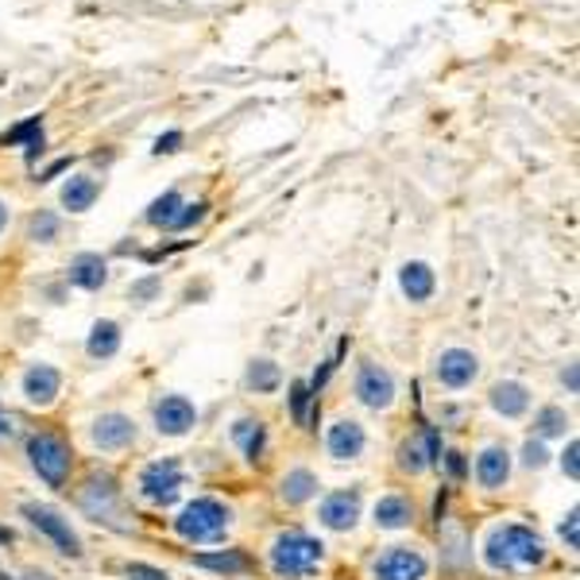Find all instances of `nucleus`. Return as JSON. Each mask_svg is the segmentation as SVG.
Returning <instances> with one entry per match:
<instances>
[{"label": "nucleus", "mask_w": 580, "mask_h": 580, "mask_svg": "<svg viewBox=\"0 0 580 580\" xmlns=\"http://www.w3.org/2000/svg\"><path fill=\"white\" fill-rule=\"evenodd\" d=\"M322 557H325V546L317 537L290 530V534H282L279 542H275L271 569L279 572V577H310V572L322 565Z\"/></svg>", "instance_id": "nucleus-2"}, {"label": "nucleus", "mask_w": 580, "mask_h": 580, "mask_svg": "<svg viewBox=\"0 0 580 580\" xmlns=\"http://www.w3.org/2000/svg\"><path fill=\"white\" fill-rule=\"evenodd\" d=\"M94 442L101 445V449H124V445L136 442V426H132V419H124V414H105L94 426Z\"/></svg>", "instance_id": "nucleus-12"}, {"label": "nucleus", "mask_w": 580, "mask_h": 580, "mask_svg": "<svg viewBox=\"0 0 580 580\" xmlns=\"http://www.w3.org/2000/svg\"><path fill=\"white\" fill-rule=\"evenodd\" d=\"M24 515H27V519L35 522V527L44 530L47 537H55V546H59L62 554H70V557H77V554H82V542H77V534H74V530H70V527H67V522L59 519V515L51 511V507L27 504V507H24Z\"/></svg>", "instance_id": "nucleus-6"}, {"label": "nucleus", "mask_w": 580, "mask_h": 580, "mask_svg": "<svg viewBox=\"0 0 580 580\" xmlns=\"http://www.w3.org/2000/svg\"><path fill=\"white\" fill-rule=\"evenodd\" d=\"M120 349V325L117 322H97L89 334V357H112Z\"/></svg>", "instance_id": "nucleus-23"}, {"label": "nucleus", "mask_w": 580, "mask_h": 580, "mask_svg": "<svg viewBox=\"0 0 580 580\" xmlns=\"http://www.w3.org/2000/svg\"><path fill=\"white\" fill-rule=\"evenodd\" d=\"M174 530L186 542H217L229 530V511L217 499H194V504L182 507V515L174 519Z\"/></svg>", "instance_id": "nucleus-3"}, {"label": "nucleus", "mask_w": 580, "mask_h": 580, "mask_svg": "<svg viewBox=\"0 0 580 580\" xmlns=\"http://www.w3.org/2000/svg\"><path fill=\"white\" fill-rule=\"evenodd\" d=\"M314 492H317L314 472L294 469V472H287V476H282V499H287V504H302V499H310Z\"/></svg>", "instance_id": "nucleus-22"}, {"label": "nucleus", "mask_w": 580, "mask_h": 580, "mask_svg": "<svg viewBox=\"0 0 580 580\" xmlns=\"http://www.w3.org/2000/svg\"><path fill=\"white\" fill-rule=\"evenodd\" d=\"M360 519V495L357 492H337L322 504V522L329 530H352Z\"/></svg>", "instance_id": "nucleus-11"}, {"label": "nucleus", "mask_w": 580, "mask_h": 580, "mask_svg": "<svg viewBox=\"0 0 580 580\" xmlns=\"http://www.w3.org/2000/svg\"><path fill=\"white\" fill-rule=\"evenodd\" d=\"M24 140H32V144H27V155L44 152V120H39V117L24 120V124H20V129H12L9 136L0 140V144L9 147V144H24Z\"/></svg>", "instance_id": "nucleus-24"}, {"label": "nucleus", "mask_w": 580, "mask_h": 580, "mask_svg": "<svg viewBox=\"0 0 580 580\" xmlns=\"http://www.w3.org/2000/svg\"><path fill=\"white\" fill-rule=\"evenodd\" d=\"M484 557L492 569H530L546 557V546L530 527H499L487 537Z\"/></svg>", "instance_id": "nucleus-1"}, {"label": "nucleus", "mask_w": 580, "mask_h": 580, "mask_svg": "<svg viewBox=\"0 0 580 580\" xmlns=\"http://www.w3.org/2000/svg\"><path fill=\"white\" fill-rule=\"evenodd\" d=\"M155 287H159V282H155V279L140 282V287H136V299H147V294H155Z\"/></svg>", "instance_id": "nucleus-38"}, {"label": "nucleus", "mask_w": 580, "mask_h": 580, "mask_svg": "<svg viewBox=\"0 0 580 580\" xmlns=\"http://www.w3.org/2000/svg\"><path fill=\"white\" fill-rule=\"evenodd\" d=\"M546 457H549V452L542 449L537 442H530L527 449H522V461H527V469H542V464H546Z\"/></svg>", "instance_id": "nucleus-33"}, {"label": "nucleus", "mask_w": 580, "mask_h": 580, "mask_svg": "<svg viewBox=\"0 0 580 580\" xmlns=\"http://www.w3.org/2000/svg\"><path fill=\"white\" fill-rule=\"evenodd\" d=\"M414 519V507H410V499H402V495H384L376 504V522L387 530H402L407 522Z\"/></svg>", "instance_id": "nucleus-21"}, {"label": "nucleus", "mask_w": 580, "mask_h": 580, "mask_svg": "<svg viewBox=\"0 0 580 580\" xmlns=\"http://www.w3.org/2000/svg\"><path fill=\"white\" fill-rule=\"evenodd\" d=\"M565 426H569V419H565V410L557 407H546L542 414H537V434L542 437H561Z\"/></svg>", "instance_id": "nucleus-28"}, {"label": "nucleus", "mask_w": 580, "mask_h": 580, "mask_svg": "<svg viewBox=\"0 0 580 580\" xmlns=\"http://www.w3.org/2000/svg\"><path fill=\"white\" fill-rule=\"evenodd\" d=\"M97 194H101L97 179H89V174H74V179L62 186V205H67L70 214H86V209H94Z\"/></svg>", "instance_id": "nucleus-15"}, {"label": "nucleus", "mask_w": 580, "mask_h": 580, "mask_svg": "<svg viewBox=\"0 0 580 580\" xmlns=\"http://www.w3.org/2000/svg\"><path fill=\"white\" fill-rule=\"evenodd\" d=\"M55 237H59V217H55V214H35L32 217V240H39V244H51Z\"/></svg>", "instance_id": "nucleus-29"}, {"label": "nucleus", "mask_w": 580, "mask_h": 580, "mask_svg": "<svg viewBox=\"0 0 580 580\" xmlns=\"http://www.w3.org/2000/svg\"><path fill=\"white\" fill-rule=\"evenodd\" d=\"M329 452H334L337 461L360 457V452H364V430H360L357 422H337V426L329 430Z\"/></svg>", "instance_id": "nucleus-14"}, {"label": "nucleus", "mask_w": 580, "mask_h": 580, "mask_svg": "<svg viewBox=\"0 0 580 580\" xmlns=\"http://www.w3.org/2000/svg\"><path fill=\"white\" fill-rule=\"evenodd\" d=\"M140 487H144V499H152V504L167 507L179 499L182 492V469L179 461H155L144 469V476H140Z\"/></svg>", "instance_id": "nucleus-5"}, {"label": "nucleus", "mask_w": 580, "mask_h": 580, "mask_svg": "<svg viewBox=\"0 0 580 580\" xmlns=\"http://www.w3.org/2000/svg\"><path fill=\"white\" fill-rule=\"evenodd\" d=\"M4 225H9V205L0 202V232H4Z\"/></svg>", "instance_id": "nucleus-39"}, {"label": "nucleus", "mask_w": 580, "mask_h": 580, "mask_svg": "<svg viewBox=\"0 0 580 580\" xmlns=\"http://www.w3.org/2000/svg\"><path fill=\"white\" fill-rule=\"evenodd\" d=\"M449 472H452V476H464V461H461V452H449Z\"/></svg>", "instance_id": "nucleus-37"}, {"label": "nucleus", "mask_w": 580, "mask_h": 580, "mask_svg": "<svg viewBox=\"0 0 580 580\" xmlns=\"http://www.w3.org/2000/svg\"><path fill=\"white\" fill-rule=\"evenodd\" d=\"M310 384H294L290 387V410H294V422H306V402H310Z\"/></svg>", "instance_id": "nucleus-30"}, {"label": "nucleus", "mask_w": 580, "mask_h": 580, "mask_svg": "<svg viewBox=\"0 0 580 580\" xmlns=\"http://www.w3.org/2000/svg\"><path fill=\"white\" fill-rule=\"evenodd\" d=\"M422 577H426V557L402 546L384 554L376 565V580H422Z\"/></svg>", "instance_id": "nucleus-8"}, {"label": "nucleus", "mask_w": 580, "mask_h": 580, "mask_svg": "<svg viewBox=\"0 0 580 580\" xmlns=\"http://www.w3.org/2000/svg\"><path fill=\"white\" fill-rule=\"evenodd\" d=\"M205 209H209V205L205 202H194V205H186V209H182L179 214V221H174V229H190V225H197L205 217Z\"/></svg>", "instance_id": "nucleus-31"}, {"label": "nucleus", "mask_w": 580, "mask_h": 580, "mask_svg": "<svg viewBox=\"0 0 580 580\" xmlns=\"http://www.w3.org/2000/svg\"><path fill=\"white\" fill-rule=\"evenodd\" d=\"M492 407L499 410L504 419H519L522 410L530 407L527 387H522V384H495V391H492Z\"/></svg>", "instance_id": "nucleus-20"}, {"label": "nucleus", "mask_w": 580, "mask_h": 580, "mask_svg": "<svg viewBox=\"0 0 580 580\" xmlns=\"http://www.w3.org/2000/svg\"><path fill=\"white\" fill-rule=\"evenodd\" d=\"M580 515L577 511H572L569 515V519H565V527H561V537H565V542H569V549H577L580 546Z\"/></svg>", "instance_id": "nucleus-34"}, {"label": "nucleus", "mask_w": 580, "mask_h": 580, "mask_svg": "<svg viewBox=\"0 0 580 580\" xmlns=\"http://www.w3.org/2000/svg\"><path fill=\"white\" fill-rule=\"evenodd\" d=\"M476 476L484 487H499L507 476H511V457H507V449H499V445H492V449L480 452L476 461Z\"/></svg>", "instance_id": "nucleus-16"}, {"label": "nucleus", "mask_w": 580, "mask_h": 580, "mask_svg": "<svg viewBox=\"0 0 580 580\" xmlns=\"http://www.w3.org/2000/svg\"><path fill=\"white\" fill-rule=\"evenodd\" d=\"M232 434H237V442L244 445V452H247V461H259V457H264V426H259V422H237V430H232Z\"/></svg>", "instance_id": "nucleus-25"}, {"label": "nucleus", "mask_w": 580, "mask_h": 580, "mask_svg": "<svg viewBox=\"0 0 580 580\" xmlns=\"http://www.w3.org/2000/svg\"><path fill=\"white\" fill-rule=\"evenodd\" d=\"M247 387H256V391H275V387H279V367H275L271 360L252 364V372H247Z\"/></svg>", "instance_id": "nucleus-26"}, {"label": "nucleus", "mask_w": 580, "mask_h": 580, "mask_svg": "<svg viewBox=\"0 0 580 580\" xmlns=\"http://www.w3.org/2000/svg\"><path fill=\"white\" fill-rule=\"evenodd\" d=\"M399 287L410 302H426L430 294H434V271H430V264H419V259L407 264L399 275Z\"/></svg>", "instance_id": "nucleus-18"}, {"label": "nucleus", "mask_w": 580, "mask_h": 580, "mask_svg": "<svg viewBox=\"0 0 580 580\" xmlns=\"http://www.w3.org/2000/svg\"><path fill=\"white\" fill-rule=\"evenodd\" d=\"M182 209H186V202H182L179 190H167V194L155 197L152 209H147V225H155V229H174Z\"/></svg>", "instance_id": "nucleus-19"}, {"label": "nucleus", "mask_w": 580, "mask_h": 580, "mask_svg": "<svg viewBox=\"0 0 580 580\" xmlns=\"http://www.w3.org/2000/svg\"><path fill=\"white\" fill-rule=\"evenodd\" d=\"M202 569H217V572H240L247 569V561L240 554H197L194 557Z\"/></svg>", "instance_id": "nucleus-27"}, {"label": "nucleus", "mask_w": 580, "mask_h": 580, "mask_svg": "<svg viewBox=\"0 0 580 580\" xmlns=\"http://www.w3.org/2000/svg\"><path fill=\"white\" fill-rule=\"evenodd\" d=\"M360 399H364V407L372 410H384L387 402L395 399V379L387 376L379 364H364V372H360V384H357Z\"/></svg>", "instance_id": "nucleus-9"}, {"label": "nucleus", "mask_w": 580, "mask_h": 580, "mask_svg": "<svg viewBox=\"0 0 580 580\" xmlns=\"http://www.w3.org/2000/svg\"><path fill=\"white\" fill-rule=\"evenodd\" d=\"M27 457H32L35 472L47 480L51 487H62L67 484V472H70V449L62 437L55 434H39L32 437V445H27Z\"/></svg>", "instance_id": "nucleus-4"}, {"label": "nucleus", "mask_w": 580, "mask_h": 580, "mask_svg": "<svg viewBox=\"0 0 580 580\" xmlns=\"http://www.w3.org/2000/svg\"><path fill=\"white\" fill-rule=\"evenodd\" d=\"M197 422V410L190 399H182V395H167V399L155 407V426H159V434H186L190 426Z\"/></svg>", "instance_id": "nucleus-7"}, {"label": "nucleus", "mask_w": 580, "mask_h": 580, "mask_svg": "<svg viewBox=\"0 0 580 580\" xmlns=\"http://www.w3.org/2000/svg\"><path fill=\"white\" fill-rule=\"evenodd\" d=\"M105 279H109V267H105L101 256H94V252H86V256H77L74 264H70V282L82 290H101Z\"/></svg>", "instance_id": "nucleus-17"}, {"label": "nucleus", "mask_w": 580, "mask_h": 580, "mask_svg": "<svg viewBox=\"0 0 580 580\" xmlns=\"http://www.w3.org/2000/svg\"><path fill=\"white\" fill-rule=\"evenodd\" d=\"M179 147H182V132H167V136L155 140V152L159 155H171V152H179Z\"/></svg>", "instance_id": "nucleus-35"}, {"label": "nucleus", "mask_w": 580, "mask_h": 580, "mask_svg": "<svg viewBox=\"0 0 580 580\" xmlns=\"http://www.w3.org/2000/svg\"><path fill=\"white\" fill-rule=\"evenodd\" d=\"M437 379H442L445 387H464L476 379V357L464 349H449L442 352V360H437Z\"/></svg>", "instance_id": "nucleus-10"}, {"label": "nucleus", "mask_w": 580, "mask_h": 580, "mask_svg": "<svg viewBox=\"0 0 580 580\" xmlns=\"http://www.w3.org/2000/svg\"><path fill=\"white\" fill-rule=\"evenodd\" d=\"M129 580H171L162 569H152V565H129Z\"/></svg>", "instance_id": "nucleus-32"}, {"label": "nucleus", "mask_w": 580, "mask_h": 580, "mask_svg": "<svg viewBox=\"0 0 580 580\" xmlns=\"http://www.w3.org/2000/svg\"><path fill=\"white\" fill-rule=\"evenodd\" d=\"M59 387H62V376L55 372V367H47V364H35L32 372L24 376V395H27L32 402H39V407L55 402Z\"/></svg>", "instance_id": "nucleus-13"}, {"label": "nucleus", "mask_w": 580, "mask_h": 580, "mask_svg": "<svg viewBox=\"0 0 580 580\" xmlns=\"http://www.w3.org/2000/svg\"><path fill=\"white\" fill-rule=\"evenodd\" d=\"M577 457H580V445H577V442H569V449H565V472H569V480H580V464H577Z\"/></svg>", "instance_id": "nucleus-36"}]
</instances>
